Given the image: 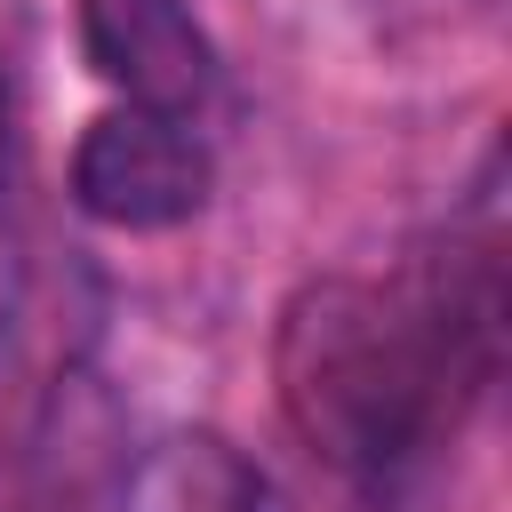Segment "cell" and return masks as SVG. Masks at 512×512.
Wrapping results in <instances>:
<instances>
[{
  "instance_id": "obj_1",
  "label": "cell",
  "mask_w": 512,
  "mask_h": 512,
  "mask_svg": "<svg viewBox=\"0 0 512 512\" xmlns=\"http://www.w3.org/2000/svg\"><path fill=\"white\" fill-rule=\"evenodd\" d=\"M496 336V240L448 232V248L400 264L392 280L320 272L280 304V416L328 472L400 480L496 376Z\"/></svg>"
},
{
  "instance_id": "obj_2",
  "label": "cell",
  "mask_w": 512,
  "mask_h": 512,
  "mask_svg": "<svg viewBox=\"0 0 512 512\" xmlns=\"http://www.w3.org/2000/svg\"><path fill=\"white\" fill-rule=\"evenodd\" d=\"M208 184H216V160L200 128L176 112L112 104L72 144V200L112 232H176L208 208Z\"/></svg>"
},
{
  "instance_id": "obj_3",
  "label": "cell",
  "mask_w": 512,
  "mask_h": 512,
  "mask_svg": "<svg viewBox=\"0 0 512 512\" xmlns=\"http://www.w3.org/2000/svg\"><path fill=\"white\" fill-rule=\"evenodd\" d=\"M80 56L120 104L192 120L216 96V48L184 0H72Z\"/></svg>"
},
{
  "instance_id": "obj_4",
  "label": "cell",
  "mask_w": 512,
  "mask_h": 512,
  "mask_svg": "<svg viewBox=\"0 0 512 512\" xmlns=\"http://www.w3.org/2000/svg\"><path fill=\"white\" fill-rule=\"evenodd\" d=\"M120 512H280V496L248 448L184 424V432H160L136 448V464L120 480Z\"/></svg>"
}]
</instances>
